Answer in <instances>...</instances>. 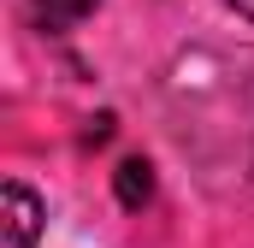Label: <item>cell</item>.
I'll list each match as a JSON object with an SVG mask.
<instances>
[{"label":"cell","instance_id":"1","mask_svg":"<svg viewBox=\"0 0 254 248\" xmlns=\"http://www.w3.org/2000/svg\"><path fill=\"white\" fill-rule=\"evenodd\" d=\"M42 201H36V189H24L18 178L6 184V248H36L42 237Z\"/></svg>","mask_w":254,"mask_h":248},{"label":"cell","instance_id":"2","mask_svg":"<svg viewBox=\"0 0 254 248\" xmlns=\"http://www.w3.org/2000/svg\"><path fill=\"white\" fill-rule=\"evenodd\" d=\"M95 6H101V0H30V24L48 30V36H65V30H77Z\"/></svg>","mask_w":254,"mask_h":248},{"label":"cell","instance_id":"3","mask_svg":"<svg viewBox=\"0 0 254 248\" xmlns=\"http://www.w3.org/2000/svg\"><path fill=\"white\" fill-rule=\"evenodd\" d=\"M113 195H119V207H148L154 201V166L148 160H125L119 172H113Z\"/></svg>","mask_w":254,"mask_h":248},{"label":"cell","instance_id":"4","mask_svg":"<svg viewBox=\"0 0 254 248\" xmlns=\"http://www.w3.org/2000/svg\"><path fill=\"white\" fill-rule=\"evenodd\" d=\"M225 6H231L237 18H249V24H254V0H225Z\"/></svg>","mask_w":254,"mask_h":248}]
</instances>
